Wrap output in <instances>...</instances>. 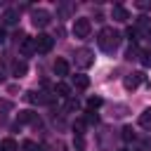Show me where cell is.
Returning a JSON list of instances; mask_svg holds the SVG:
<instances>
[{
    "mask_svg": "<svg viewBox=\"0 0 151 151\" xmlns=\"http://www.w3.org/2000/svg\"><path fill=\"white\" fill-rule=\"evenodd\" d=\"M101 104H104L101 97H90V99H87V111H97Z\"/></svg>",
    "mask_w": 151,
    "mask_h": 151,
    "instance_id": "17",
    "label": "cell"
},
{
    "mask_svg": "<svg viewBox=\"0 0 151 151\" xmlns=\"http://www.w3.org/2000/svg\"><path fill=\"white\" fill-rule=\"evenodd\" d=\"M144 83V73L142 71H134V73H127L125 76V80H123V85H125V90H137L139 85Z\"/></svg>",
    "mask_w": 151,
    "mask_h": 151,
    "instance_id": "6",
    "label": "cell"
},
{
    "mask_svg": "<svg viewBox=\"0 0 151 151\" xmlns=\"http://www.w3.org/2000/svg\"><path fill=\"white\" fill-rule=\"evenodd\" d=\"M137 9H142V12L151 9V0H137Z\"/></svg>",
    "mask_w": 151,
    "mask_h": 151,
    "instance_id": "22",
    "label": "cell"
},
{
    "mask_svg": "<svg viewBox=\"0 0 151 151\" xmlns=\"http://www.w3.org/2000/svg\"><path fill=\"white\" fill-rule=\"evenodd\" d=\"M99 118H97V113L94 111H87V123H97Z\"/></svg>",
    "mask_w": 151,
    "mask_h": 151,
    "instance_id": "25",
    "label": "cell"
},
{
    "mask_svg": "<svg viewBox=\"0 0 151 151\" xmlns=\"http://www.w3.org/2000/svg\"><path fill=\"white\" fill-rule=\"evenodd\" d=\"M73 130H76V134H83V130H85V120H76V123H73Z\"/></svg>",
    "mask_w": 151,
    "mask_h": 151,
    "instance_id": "23",
    "label": "cell"
},
{
    "mask_svg": "<svg viewBox=\"0 0 151 151\" xmlns=\"http://www.w3.org/2000/svg\"><path fill=\"white\" fill-rule=\"evenodd\" d=\"M66 106H68L71 111H76V109H78L80 104H78V99H73V97H68V101H66Z\"/></svg>",
    "mask_w": 151,
    "mask_h": 151,
    "instance_id": "24",
    "label": "cell"
},
{
    "mask_svg": "<svg viewBox=\"0 0 151 151\" xmlns=\"http://www.w3.org/2000/svg\"><path fill=\"white\" fill-rule=\"evenodd\" d=\"M149 35H151V31H149Z\"/></svg>",
    "mask_w": 151,
    "mask_h": 151,
    "instance_id": "27",
    "label": "cell"
},
{
    "mask_svg": "<svg viewBox=\"0 0 151 151\" xmlns=\"http://www.w3.org/2000/svg\"><path fill=\"white\" fill-rule=\"evenodd\" d=\"M31 21H33L35 28H45L50 24V12L47 9H33L31 12Z\"/></svg>",
    "mask_w": 151,
    "mask_h": 151,
    "instance_id": "5",
    "label": "cell"
},
{
    "mask_svg": "<svg viewBox=\"0 0 151 151\" xmlns=\"http://www.w3.org/2000/svg\"><path fill=\"white\" fill-rule=\"evenodd\" d=\"M123 151H125V149H123Z\"/></svg>",
    "mask_w": 151,
    "mask_h": 151,
    "instance_id": "28",
    "label": "cell"
},
{
    "mask_svg": "<svg viewBox=\"0 0 151 151\" xmlns=\"http://www.w3.org/2000/svg\"><path fill=\"white\" fill-rule=\"evenodd\" d=\"M54 94L68 99V97H71V85H66V83H57V85H54Z\"/></svg>",
    "mask_w": 151,
    "mask_h": 151,
    "instance_id": "10",
    "label": "cell"
},
{
    "mask_svg": "<svg viewBox=\"0 0 151 151\" xmlns=\"http://www.w3.org/2000/svg\"><path fill=\"white\" fill-rule=\"evenodd\" d=\"M134 137H137V134H134V130H132L130 125L123 127V139H125V142H134Z\"/></svg>",
    "mask_w": 151,
    "mask_h": 151,
    "instance_id": "19",
    "label": "cell"
},
{
    "mask_svg": "<svg viewBox=\"0 0 151 151\" xmlns=\"http://www.w3.org/2000/svg\"><path fill=\"white\" fill-rule=\"evenodd\" d=\"M125 59H130V61H132V59H139V50H137V47H130V50L125 52Z\"/></svg>",
    "mask_w": 151,
    "mask_h": 151,
    "instance_id": "21",
    "label": "cell"
},
{
    "mask_svg": "<svg viewBox=\"0 0 151 151\" xmlns=\"http://www.w3.org/2000/svg\"><path fill=\"white\" fill-rule=\"evenodd\" d=\"M92 64H94L92 52H90L87 47H80V50L76 52V66H80V68H90Z\"/></svg>",
    "mask_w": 151,
    "mask_h": 151,
    "instance_id": "4",
    "label": "cell"
},
{
    "mask_svg": "<svg viewBox=\"0 0 151 151\" xmlns=\"http://www.w3.org/2000/svg\"><path fill=\"white\" fill-rule=\"evenodd\" d=\"M26 71H28V64H26V61H14V64H12V73H14L17 78L26 76Z\"/></svg>",
    "mask_w": 151,
    "mask_h": 151,
    "instance_id": "11",
    "label": "cell"
},
{
    "mask_svg": "<svg viewBox=\"0 0 151 151\" xmlns=\"http://www.w3.org/2000/svg\"><path fill=\"white\" fill-rule=\"evenodd\" d=\"M73 87L87 90V87H90V78H87V76H73Z\"/></svg>",
    "mask_w": 151,
    "mask_h": 151,
    "instance_id": "13",
    "label": "cell"
},
{
    "mask_svg": "<svg viewBox=\"0 0 151 151\" xmlns=\"http://www.w3.org/2000/svg\"><path fill=\"white\" fill-rule=\"evenodd\" d=\"M97 45H99V50H104V52H113V50L120 45V33H118L116 28L106 26V28L99 31V35H97Z\"/></svg>",
    "mask_w": 151,
    "mask_h": 151,
    "instance_id": "1",
    "label": "cell"
},
{
    "mask_svg": "<svg viewBox=\"0 0 151 151\" xmlns=\"http://www.w3.org/2000/svg\"><path fill=\"white\" fill-rule=\"evenodd\" d=\"M17 120H19V123H35V120H38V116H35L33 111H19Z\"/></svg>",
    "mask_w": 151,
    "mask_h": 151,
    "instance_id": "14",
    "label": "cell"
},
{
    "mask_svg": "<svg viewBox=\"0 0 151 151\" xmlns=\"http://www.w3.org/2000/svg\"><path fill=\"white\" fill-rule=\"evenodd\" d=\"M52 68H54V76H59V78L68 76V61H66V59H54Z\"/></svg>",
    "mask_w": 151,
    "mask_h": 151,
    "instance_id": "9",
    "label": "cell"
},
{
    "mask_svg": "<svg viewBox=\"0 0 151 151\" xmlns=\"http://www.w3.org/2000/svg\"><path fill=\"white\" fill-rule=\"evenodd\" d=\"M5 38H7V33H5V28H0V42H5Z\"/></svg>",
    "mask_w": 151,
    "mask_h": 151,
    "instance_id": "26",
    "label": "cell"
},
{
    "mask_svg": "<svg viewBox=\"0 0 151 151\" xmlns=\"http://www.w3.org/2000/svg\"><path fill=\"white\" fill-rule=\"evenodd\" d=\"M0 151H19V146H17V142L12 137H7V139L0 142Z\"/></svg>",
    "mask_w": 151,
    "mask_h": 151,
    "instance_id": "15",
    "label": "cell"
},
{
    "mask_svg": "<svg viewBox=\"0 0 151 151\" xmlns=\"http://www.w3.org/2000/svg\"><path fill=\"white\" fill-rule=\"evenodd\" d=\"M139 61H142V66H151V52L149 50H139Z\"/></svg>",
    "mask_w": 151,
    "mask_h": 151,
    "instance_id": "18",
    "label": "cell"
},
{
    "mask_svg": "<svg viewBox=\"0 0 151 151\" xmlns=\"http://www.w3.org/2000/svg\"><path fill=\"white\" fill-rule=\"evenodd\" d=\"M2 21H5V24H9V26H12V24H17V21H19V12H17V9H5Z\"/></svg>",
    "mask_w": 151,
    "mask_h": 151,
    "instance_id": "12",
    "label": "cell"
},
{
    "mask_svg": "<svg viewBox=\"0 0 151 151\" xmlns=\"http://www.w3.org/2000/svg\"><path fill=\"white\" fill-rule=\"evenodd\" d=\"M111 19H113V21H127V19H130L127 7H123V5H113V9H111Z\"/></svg>",
    "mask_w": 151,
    "mask_h": 151,
    "instance_id": "7",
    "label": "cell"
},
{
    "mask_svg": "<svg viewBox=\"0 0 151 151\" xmlns=\"http://www.w3.org/2000/svg\"><path fill=\"white\" fill-rule=\"evenodd\" d=\"M19 50H21V54H24V57L33 54V52H35V38H24V40L19 42Z\"/></svg>",
    "mask_w": 151,
    "mask_h": 151,
    "instance_id": "8",
    "label": "cell"
},
{
    "mask_svg": "<svg viewBox=\"0 0 151 151\" xmlns=\"http://www.w3.org/2000/svg\"><path fill=\"white\" fill-rule=\"evenodd\" d=\"M52 47H54V38H52V35H47V33H40V35L35 38V52H40V54H47Z\"/></svg>",
    "mask_w": 151,
    "mask_h": 151,
    "instance_id": "3",
    "label": "cell"
},
{
    "mask_svg": "<svg viewBox=\"0 0 151 151\" xmlns=\"http://www.w3.org/2000/svg\"><path fill=\"white\" fill-rule=\"evenodd\" d=\"M90 31H92V24H90V19H76L73 21V35L76 38H87L90 35Z\"/></svg>",
    "mask_w": 151,
    "mask_h": 151,
    "instance_id": "2",
    "label": "cell"
},
{
    "mask_svg": "<svg viewBox=\"0 0 151 151\" xmlns=\"http://www.w3.org/2000/svg\"><path fill=\"white\" fill-rule=\"evenodd\" d=\"M139 125L146 127V130H151V109H146V111L139 113Z\"/></svg>",
    "mask_w": 151,
    "mask_h": 151,
    "instance_id": "16",
    "label": "cell"
},
{
    "mask_svg": "<svg viewBox=\"0 0 151 151\" xmlns=\"http://www.w3.org/2000/svg\"><path fill=\"white\" fill-rule=\"evenodd\" d=\"M24 151H45V149L38 146L35 142H24Z\"/></svg>",
    "mask_w": 151,
    "mask_h": 151,
    "instance_id": "20",
    "label": "cell"
}]
</instances>
